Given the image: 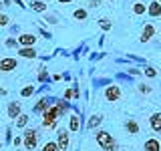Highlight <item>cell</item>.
<instances>
[{
    "instance_id": "6da1fadb",
    "label": "cell",
    "mask_w": 161,
    "mask_h": 151,
    "mask_svg": "<svg viewBox=\"0 0 161 151\" xmlns=\"http://www.w3.org/2000/svg\"><path fill=\"white\" fill-rule=\"evenodd\" d=\"M58 111H57V107L54 105H50V107L42 113V127L44 129H54L57 127V123H58Z\"/></svg>"
},
{
    "instance_id": "7a4b0ae2",
    "label": "cell",
    "mask_w": 161,
    "mask_h": 151,
    "mask_svg": "<svg viewBox=\"0 0 161 151\" xmlns=\"http://www.w3.org/2000/svg\"><path fill=\"white\" fill-rule=\"evenodd\" d=\"M97 143L101 145V149L103 151H117V143H115L113 135H109L107 131H97Z\"/></svg>"
},
{
    "instance_id": "3957f363",
    "label": "cell",
    "mask_w": 161,
    "mask_h": 151,
    "mask_svg": "<svg viewBox=\"0 0 161 151\" xmlns=\"http://www.w3.org/2000/svg\"><path fill=\"white\" fill-rule=\"evenodd\" d=\"M22 143H24V149L26 151H34L38 145V131L36 129H24Z\"/></svg>"
},
{
    "instance_id": "277c9868",
    "label": "cell",
    "mask_w": 161,
    "mask_h": 151,
    "mask_svg": "<svg viewBox=\"0 0 161 151\" xmlns=\"http://www.w3.org/2000/svg\"><path fill=\"white\" fill-rule=\"evenodd\" d=\"M69 141H70V135H69V129H58L57 131V145H58V151H67L69 149Z\"/></svg>"
},
{
    "instance_id": "5b68a950",
    "label": "cell",
    "mask_w": 161,
    "mask_h": 151,
    "mask_svg": "<svg viewBox=\"0 0 161 151\" xmlns=\"http://www.w3.org/2000/svg\"><path fill=\"white\" fill-rule=\"evenodd\" d=\"M18 60L14 57H4L0 59V73H10V70H16Z\"/></svg>"
},
{
    "instance_id": "8992f818",
    "label": "cell",
    "mask_w": 161,
    "mask_h": 151,
    "mask_svg": "<svg viewBox=\"0 0 161 151\" xmlns=\"http://www.w3.org/2000/svg\"><path fill=\"white\" fill-rule=\"evenodd\" d=\"M105 99L109 101V103H115V101L121 99V89L117 85H109L107 89H105Z\"/></svg>"
},
{
    "instance_id": "52a82bcc",
    "label": "cell",
    "mask_w": 161,
    "mask_h": 151,
    "mask_svg": "<svg viewBox=\"0 0 161 151\" xmlns=\"http://www.w3.org/2000/svg\"><path fill=\"white\" fill-rule=\"evenodd\" d=\"M16 42L20 44V47H34V42H36V36H34L32 32H22V34L16 38Z\"/></svg>"
},
{
    "instance_id": "ba28073f",
    "label": "cell",
    "mask_w": 161,
    "mask_h": 151,
    "mask_svg": "<svg viewBox=\"0 0 161 151\" xmlns=\"http://www.w3.org/2000/svg\"><path fill=\"white\" fill-rule=\"evenodd\" d=\"M153 36H155V26H153L151 22H147V24L143 26V30H141V38H139V40H141V42H149Z\"/></svg>"
},
{
    "instance_id": "9c48e42d",
    "label": "cell",
    "mask_w": 161,
    "mask_h": 151,
    "mask_svg": "<svg viewBox=\"0 0 161 151\" xmlns=\"http://www.w3.org/2000/svg\"><path fill=\"white\" fill-rule=\"evenodd\" d=\"M147 14H149L151 18L161 16V2H159V0H153V2L147 4Z\"/></svg>"
},
{
    "instance_id": "30bf717a",
    "label": "cell",
    "mask_w": 161,
    "mask_h": 151,
    "mask_svg": "<svg viewBox=\"0 0 161 151\" xmlns=\"http://www.w3.org/2000/svg\"><path fill=\"white\" fill-rule=\"evenodd\" d=\"M149 127L155 131V133L161 135V113H153L149 117Z\"/></svg>"
},
{
    "instance_id": "8fae6325",
    "label": "cell",
    "mask_w": 161,
    "mask_h": 151,
    "mask_svg": "<svg viewBox=\"0 0 161 151\" xmlns=\"http://www.w3.org/2000/svg\"><path fill=\"white\" fill-rule=\"evenodd\" d=\"M80 127H83V123H80V117L79 115H73L69 121V133H79Z\"/></svg>"
},
{
    "instance_id": "7c38bea8",
    "label": "cell",
    "mask_w": 161,
    "mask_h": 151,
    "mask_svg": "<svg viewBox=\"0 0 161 151\" xmlns=\"http://www.w3.org/2000/svg\"><path fill=\"white\" fill-rule=\"evenodd\" d=\"M48 103H53V101H50V99H47V97H44V99H40L38 103H36V105L32 107V113H40V115H42L44 111H47V109L50 107Z\"/></svg>"
},
{
    "instance_id": "4fadbf2b",
    "label": "cell",
    "mask_w": 161,
    "mask_h": 151,
    "mask_svg": "<svg viewBox=\"0 0 161 151\" xmlns=\"http://www.w3.org/2000/svg\"><path fill=\"white\" fill-rule=\"evenodd\" d=\"M18 54L22 59H36V50H34V47H20Z\"/></svg>"
},
{
    "instance_id": "5bb4252c",
    "label": "cell",
    "mask_w": 161,
    "mask_h": 151,
    "mask_svg": "<svg viewBox=\"0 0 161 151\" xmlns=\"http://www.w3.org/2000/svg\"><path fill=\"white\" fill-rule=\"evenodd\" d=\"M20 115V103H16V101H12V103H8V119H16Z\"/></svg>"
},
{
    "instance_id": "9a60e30c",
    "label": "cell",
    "mask_w": 161,
    "mask_h": 151,
    "mask_svg": "<svg viewBox=\"0 0 161 151\" xmlns=\"http://www.w3.org/2000/svg\"><path fill=\"white\" fill-rule=\"evenodd\" d=\"M145 151H161V143H159V139H155V137H151L145 141Z\"/></svg>"
},
{
    "instance_id": "2e32d148",
    "label": "cell",
    "mask_w": 161,
    "mask_h": 151,
    "mask_svg": "<svg viewBox=\"0 0 161 151\" xmlns=\"http://www.w3.org/2000/svg\"><path fill=\"white\" fill-rule=\"evenodd\" d=\"M28 6L32 8L34 12H40V14L47 12V8H48V6H47V2H42V0H32V2H30Z\"/></svg>"
},
{
    "instance_id": "e0dca14e",
    "label": "cell",
    "mask_w": 161,
    "mask_h": 151,
    "mask_svg": "<svg viewBox=\"0 0 161 151\" xmlns=\"http://www.w3.org/2000/svg\"><path fill=\"white\" fill-rule=\"evenodd\" d=\"M125 129H127L131 135H137V133H139V123H137L135 119H127V123H125Z\"/></svg>"
},
{
    "instance_id": "ac0fdd59",
    "label": "cell",
    "mask_w": 161,
    "mask_h": 151,
    "mask_svg": "<svg viewBox=\"0 0 161 151\" xmlns=\"http://www.w3.org/2000/svg\"><path fill=\"white\" fill-rule=\"evenodd\" d=\"M54 107H57V111H58V117H63V115H64V111L70 109V103H69V101H64V99H58Z\"/></svg>"
},
{
    "instance_id": "d6986e66",
    "label": "cell",
    "mask_w": 161,
    "mask_h": 151,
    "mask_svg": "<svg viewBox=\"0 0 161 151\" xmlns=\"http://www.w3.org/2000/svg\"><path fill=\"white\" fill-rule=\"evenodd\" d=\"M14 123H16V127H18V129H24V127L28 125V115H26V113H20L18 117L14 119Z\"/></svg>"
},
{
    "instance_id": "ffe728a7",
    "label": "cell",
    "mask_w": 161,
    "mask_h": 151,
    "mask_svg": "<svg viewBox=\"0 0 161 151\" xmlns=\"http://www.w3.org/2000/svg\"><path fill=\"white\" fill-rule=\"evenodd\" d=\"M101 123H103V117H101V115H93V117L89 119V125H87V127L89 129H97Z\"/></svg>"
},
{
    "instance_id": "44dd1931",
    "label": "cell",
    "mask_w": 161,
    "mask_h": 151,
    "mask_svg": "<svg viewBox=\"0 0 161 151\" xmlns=\"http://www.w3.org/2000/svg\"><path fill=\"white\" fill-rule=\"evenodd\" d=\"M147 12V6H145L143 2H135L133 4V14L135 16H141V14H145Z\"/></svg>"
},
{
    "instance_id": "7402d4cb",
    "label": "cell",
    "mask_w": 161,
    "mask_h": 151,
    "mask_svg": "<svg viewBox=\"0 0 161 151\" xmlns=\"http://www.w3.org/2000/svg\"><path fill=\"white\" fill-rule=\"evenodd\" d=\"M42 151H58L57 141H48V143H44L42 145Z\"/></svg>"
},
{
    "instance_id": "603a6c76",
    "label": "cell",
    "mask_w": 161,
    "mask_h": 151,
    "mask_svg": "<svg viewBox=\"0 0 161 151\" xmlns=\"http://www.w3.org/2000/svg\"><path fill=\"white\" fill-rule=\"evenodd\" d=\"M99 26L103 28V30H111V28H113V24H111L109 18H101V20H99Z\"/></svg>"
},
{
    "instance_id": "cb8c5ba5",
    "label": "cell",
    "mask_w": 161,
    "mask_h": 151,
    "mask_svg": "<svg viewBox=\"0 0 161 151\" xmlns=\"http://www.w3.org/2000/svg\"><path fill=\"white\" fill-rule=\"evenodd\" d=\"M75 18H77V20H85V18H87V10H85V8H77V10H75Z\"/></svg>"
},
{
    "instance_id": "d4e9b609",
    "label": "cell",
    "mask_w": 161,
    "mask_h": 151,
    "mask_svg": "<svg viewBox=\"0 0 161 151\" xmlns=\"http://www.w3.org/2000/svg\"><path fill=\"white\" fill-rule=\"evenodd\" d=\"M143 73H145V77H149V79L157 77V70H155L153 67H145V69H143Z\"/></svg>"
},
{
    "instance_id": "484cf974",
    "label": "cell",
    "mask_w": 161,
    "mask_h": 151,
    "mask_svg": "<svg viewBox=\"0 0 161 151\" xmlns=\"http://www.w3.org/2000/svg\"><path fill=\"white\" fill-rule=\"evenodd\" d=\"M32 93H34V87H32V85H28V87H24L22 91H20V97H30Z\"/></svg>"
},
{
    "instance_id": "4316f807",
    "label": "cell",
    "mask_w": 161,
    "mask_h": 151,
    "mask_svg": "<svg viewBox=\"0 0 161 151\" xmlns=\"http://www.w3.org/2000/svg\"><path fill=\"white\" fill-rule=\"evenodd\" d=\"M8 22H10V18L6 16V14H0V28L8 26Z\"/></svg>"
},
{
    "instance_id": "83f0119b",
    "label": "cell",
    "mask_w": 161,
    "mask_h": 151,
    "mask_svg": "<svg viewBox=\"0 0 161 151\" xmlns=\"http://www.w3.org/2000/svg\"><path fill=\"white\" fill-rule=\"evenodd\" d=\"M139 93L149 95V93H151V87H149V85H145V83H141V85H139Z\"/></svg>"
},
{
    "instance_id": "f1b7e54d",
    "label": "cell",
    "mask_w": 161,
    "mask_h": 151,
    "mask_svg": "<svg viewBox=\"0 0 161 151\" xmlns=\"http://www.w3.org/2000/svg\"><path fill=\"white\" fill-rule=\"evenodd\" d=\"M47 79H48V73H47V70H44V67H42V69H40V75H38V81H40V83H44Z\"/></svg>"
},
{
    "instance_id": "f546056e",
    "label": "cell",
    "mask_w": 161,
    "mask_h": 151,
    "mask_svg": "<svg viewBox=\"0 0 161 151\" xmlns=\"http://www.w3.org/2000/svg\"><path fill=\"white\" fill-rule=\"evenodd\" d=\"M4 44H6L8 48H14V47H16L18 42H16V38H6V42H4Z\"/></svg>"
},
{
    "instance_id": "4dcf8cb0",
    "label": "cell",
    "mask_w": 161,
    "mask_h": 151,
    "mask_svg": "<svg viewBox=\"0 0 161 151\" xmlns=\"http://www.w3.org/2000/svg\"><path fill=\"white\" fill-rule=\"evenodd\" d=\"M89 6L91 8H99L101 6V0H89Z\"/></svg>"
},
{
    "instance_id": "1f68e13d",
    "label": "cell",
    "mask_w": 161,
    "mask_h": 151,
    "mask_svg": "<svg viewBox=\"0 0 161 151\" xmlns=\"http://www.w3.org/2000/svg\"><path fill=\"white\" fill-rule=\"evenodd\" d=\"M69 99H73V89H67V91H64V101H69Z\"/></svg>"
},
{
    "instance_id": "d6a6232c",
    "label": "cell",
    "mask_w": 161,
    "mask_h": 151,
    "mask_svg": "<svg viewBox=\"0 0 161 151\" xmlns=\"http://www.w3.org/2000/svg\"><path fill=\"white\" fill-rule=\"evenodd\" d=\"M6 143H12V131L6 129Z\"/></svg>"
},
{
    "instance_id": "836d02e7",
    "label": "cell",
    "mask_w": 161,
    "mask_h": 151,
    "mask_svg": "<svg viewBox=\"0 0 161 151\" xmlns=\"http://www.w3.org/2000/svg\"><path fill=\"white\" fill-rule=\"evenodd\" d=\"M12 145H14V147H18V145H22V137H16V139H12Z\"/></svg>"
},
{
    "instance_id": "e575fe53",
    "label": "cell",
    "mask_w": 161,
    "mask_h": 151,
    "mask_svg": "<svg viewBox=\"0 0 161 151\" xmlns=\"http://www.w3.org/2000/svg\"><path fill=\"white\" fill-rule=\"evenodd\" d=\"M18 30H20L18 24H12V26H10V32H18Z\"/></svg>"
},
{
    "instance_id": "d590c367",
    "label": "cell",
    "mask_w": 161,
    "mask_h": 151,
    "mask_svg": "<svg viewBox=\"0 0 161 151\" xmlns=\"http://www.w3.org/2000/svg\"><path fill=\"white\" fill-rule=\"evenodd\" d=\"M58 2H64V4H69V2H73V0H58Z\"/></svg>"
},
{
    "instance_id": "8d00e7d4",
    "label": "cell",
    "mask_w": 161,
    "mask_h": 151,
    "mask_svg": "<svg viewBox=\"0 0 161 151\" xmlns=\"http://www.w3.org/2000/svg\"><path fill=\"white\" fill-rule=\"evenodd\" d=\"M2 6H4V4H2V0H0V10H2Z\"/></svg>"
},
{
    "instance_id": "74e56055",
    "label": "cell",
    "mask_w": 161,
    "mask_h": 151,
    "mask_svg": "<svg viewBox=\"0 0 161 151\" xmlns=\"http://www.w3.org/2000/svg\"><path fill=\"white\" fill-rule=\"evenodd\" d=\"M109 2H113V0H109Z\"/></svg>"
},
{
    "instance_id": "f35d334b",
    "label": "cell",
    "mask_w": 161,
    "mask_h": 151,
    "mask_svg": "<svg viewBox=\"0 0 161 151\" xmlns=\"http://www.w3.org/2000/svg\"><path fill=\"white\" fill-rule=\"evenodd\" d=\"M159 2H161V0H159Z\"/></svg>"
}]
</instances>
